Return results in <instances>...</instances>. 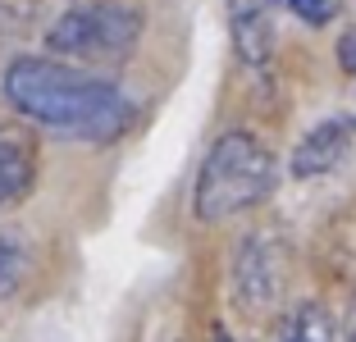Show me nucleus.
<instances>
[{"instance_id":"nucleus-3","label":"nucleus","mask_w":356,"mask_h":342,"mask_svg":"<svg viewBox=\"0 0 356 342\" xmlns=\"http://www.w3.org/2000/svg\"><path fill=\"white\" fill-rule=\"evenodd\" d=\"M142 19L128 5L115 0H96L83 10H69L51 32H46V46L64 55H78V60H119V55L133 51Z\"/></svg>"},{"instance_id":"nucleus-8","label":"nucleus","mask_w":356,"mask_h":342,"mask_svg":"<svg viewBox=\"0 0 356 342\" xmlns=\"http://www.w3.org/2000/svg\"><path fill=\"white\" fill-rule=\"evenodd\" d=\"M283 342H334V320L320 301H306L297 306L293 320L283 324Z\"/></svg>"},{"instance_id":"nucleus-7","label":"nucleus","mask_w":356,"mask_h":342,"mask_svg":"<svg viewBox=\"0 0 356 342\" xmlns=\"http://www.w3.org/2000/svg\"><path fill=\"white\" fill-rule=\"evenodd\" d=\"M28 174H32V160H28V146L19 137L0 133V206L14 201L28 187Z\"/></svg>"},{"instance_id":"nucleus-5","label":"nucleus","mask_w":356,"mask_h":342,"mask_svg":"<svg viewBox=\"0 0 356 342\" xmlns=\"http://www.w3.org/2000/svg\"><path fill=\"white\" fill-rule=\"evenodd\" d=\"M352 137H356V119H329V124H320L315 133L302 137V146H297V156H293V174L297 178L329 174L347 156Z\"/></svg>"},{"instance_id":"nucleus-12","label":"nucleus","mask_w":356,"mask_h":342,"mask_svg":"<svg viewBox=\"0 0 356 342\" xmlns=\"http://www.w3.org/2000/svg\"><path fill=\"white\" fill-rule=\"evenodd\" d=\"M347 338H352V342H356V311H352V329H347Z\"/></svg>"},{"instance_id":"nucleus-13","label":"nucleus","mask_w":356,"mask_h":342,"mask_svg":"<svg viewBox=\"0 0 356 342\" xmlns=\"http://www.w3.org/2000/svg\"><path fill=\"white\" fill-rule=\"evenodd\" d=\"M220 342H233V338H220Z\"/></svg>"},{"instance_id":"nucleus-4","label":"nucleus","mask_w":356,"mask_h":342,"mask_svg":"<svg viewBox=\"0 0 356 342\" xmlns=\"http://www.w3.org/2000/svg\"><path fill=\"white\" fill-rule=\"evenodd\" d=\"M283 288H288V251L279 238L256 233L242 242L238 260H233V292L252 315H270L279 306Z\"/></svg>"},{"instance_id":"nucleus-2","label":"nucleus","mask_w":356,"mask_h":342,"mask_svg":"<svg viewBox=\"0 0 356 342\" xmlns=\"http://www.w3.org/2000/svg\"><path fill=\"white\" fill-rule=\"evenodd\" d=\"M274 156L256 142L252 133H224L220 142L210 146L206 165L197 174V192H192V210L206 224L238 215V210L256 206L274 192Z\"/></svg>"},{"instance_id":"nucleus-9","label":"nucleus","mask_w":356,"mask_h":342,"mask_svg":"<svg viewBox=\"0 0 356 342\" xmlns=\"http://www.w3.org/2000/svg\"><path fill=\"white\" fill-rule=\"evenodd\" d=\"M23 274H28V251H23V242L10 238V233H0V297H10L23 283Z\"/></svg>"},{"instance_id":"nucleus-1","label":"nucleus","mask_w":356,"mask_h":342,"mask_svg":"<svg viewBox=\"0 0 356 342\" xmlns=\"http://www.w3.org/2000/svg\"><path fill=\"white\" fill-rule=\"evenodd\" d=\"M5 96L19 114L83 142H110L133 119V105L115 83L55 60H14L5 69Z\"/></svg>"},{"instance_id":"nucleus-10","label":"nucleus","mask_w":356,"mask_h":342,"mask_svg":"<svg viewBox=\"0 0 356 342\" xmlns=\"http://www.w3.org/2000/svg\"><path fill=\"white\" fill-rule=\"evenodd\" d=\"M293 10L302 14L306 23H325L329 10H334V0H293Z\"/></svg>"},{"instance_id":"nucleus-6","label":"nucleus","mask_w":356,"mask_h":342,"mask_svg":"<svg viewBox=\"0 0 356 342\" xmlns=\"http://www.w3.org/2000/svg\"><path fill=\"white\" fill-rule=\"evenodd\" d=\"M233 14V42L247 64H265V55L274 51V23L265 14L261 0H229Z\"/></svg>"},{"instance_id":"nucleus-11","label":"nucleus","mask_w":356,"mask_h":342,"mask_svg":"<svg viewBox=\"0 0 356 342\" xmlns=\"http://www.w3.org/2000/svg\"><path fill=\"white\" fill-rule=\"evenodd\" d=\"M338 64L356 73V28H352V32H343V42H338Z\"/></svg>"}]
</instances>
